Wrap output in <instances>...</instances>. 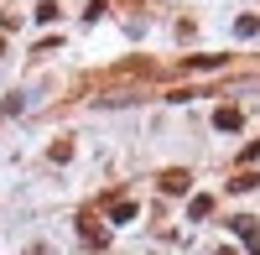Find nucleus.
Segmentation results:
<instances>
[{
    "mask_svg": "<svg viewBox=\"0 0 260 255\" xmlns=\"http://www.w3.org/2000/svg\"><path fill=\"white\" fill-rule=\"evenodd\" d=\"M213 125H219V131H240V110H234V104H224V110L213 115Z\"/></svg>",
    "mask_w": 260,
    "mask_h": 255,
    "instance_id": "obj_1",
    "label": "nucleus"
},
{
    "mask_svg": "<svg viewBox=\"0 0 260 255\" xmlns=\"http://www.w3.org/2000/svg\"><path fill=\"white\" fill-rule=\"evenodd\" d=\"M234 31H240V37H255V31H260V21H255V16H240V21H234Z\"/></svg>",
    "mask_w": 260,
    "mask_h": 255,
    "instance_id": "obj_3",
    "label": "nucleus"
},
{
    "mask_svg": "<svg viewBox=\"0 0 260 255\" xmlns=\"http://www.w3.org/2000/svg\"><path fill=\"white\" fill-rule=\"evenodd\" d=\"M208 208H213V198H192L187 214H192V219H208Z\"/></svg>",
    "mask_w": 260,
    "mask_h": 255,
    "instance_id": "obj_4",
    "label": "nucleus"
},
{
    "mask_svg": "<svg viewBox=\"0 0 260 255\" xmlns=\"http://www.w3.org/2000/svg\"><path fill=\"white\" fill-rule=\"evenodd\" d=\"M161 187H167V193H187V172H167Z\"/></svg>",
    "mask_w": 260,
    "mask_h": 255,
    "instance_id": "obj_2",
    "label": "nucleus"
}]
</instances>
